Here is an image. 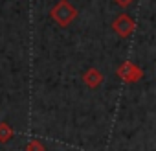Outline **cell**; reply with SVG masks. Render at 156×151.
I'll list each match as a JSON object with an SVG mask.
<instances>
[{"instance_id": "obj_1", "label": "cell", "mask_w": 156, "mask_h": 151, "mask_svg": "<svg viewBox=\"0 0 156 151\" xmlns=\"http://www.w3.org/2000/svg\"><path fill=\"white\" fill-rule=\"evenodd\" d=\"M51 17H53V20H55L59 26H66V24L75 17V9H73L68 2H61V4H57V8L51 11Z\"/></svg>"}, {"instance_id": "obj_2", "label": "cell", "mask_w": 156, "mask_h": 151, "mask_svg": "<svg viewBox=\"0 0 156 151\" xmlns=\"http://www.w3.org/2000/svg\"><path fill=\"white\" fill-rule=\"evenodd\" d=\"M114 28L119 31V35H123V37H127L130 31H132V28H134V22L127 17V15H121L118 20H116V24H114Z\"/></svg>"}, {"instance_id": "obj_3", "label": "cell", "mask_w": 156, "mask_h": 151, "mask_svg": "<svg viewBox=\"0 0 156 151\" xmlns=\"http://www.w3.org/2000/svg\"><path fill=\"white\" fill-rule=\"evenodd\" d=\"M85 79H87V83H88L90 87H96V85L101 83V74H98V70H90V72L85 76Z\"/></svg>"}, {"instance_id": "obj_4", "label": "cell", "mask_w": 156, "mask_h": 151, "mask_svg": "<svg viewBox=\"0 0 156 151\" xmlns=\"http://www.w3.org/2000/svg\"><path fill=\"white\" fill-rule=\"evenodd\" d=\"M116 2H118V4H121V6H127V4H130V2H132V0H116Z\"/></svg>"}]
</instances>
